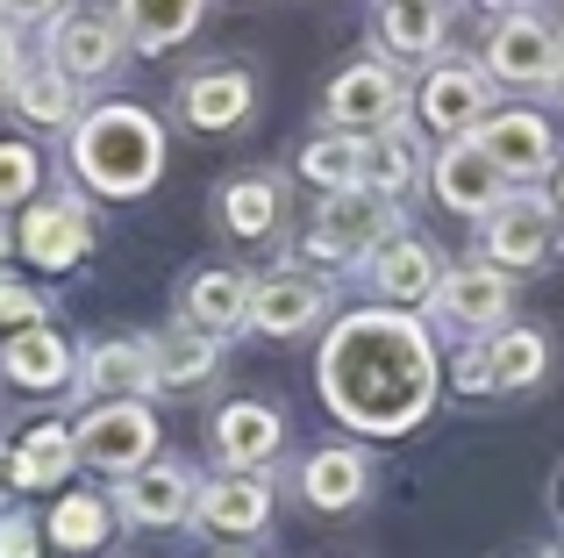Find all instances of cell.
<instances>
[{
    "mask_svg": "<svg viewBox=\"0 0 564 558\" xmlns=\"http://www.w3.org/2000/svg\"><path fill=\"white\" fill-rule=\"evenodd\" d=\"M322 401L365 437H400L436 401V344L414 315H344L322 344Z\"/></svg>",
    "mask_w": 564,
    "mask_h": 558,
    "instance_id": "obj_1",
    "label": "cell"
},
{
    "mask_svg": "<svg viewBox=\"0 0 564 558\" xmlns=\"http://www.w3.org/2000/svg\"><path fill=\"white\" fill-rule=\"evenodd\" d=\"M72 172H79V186H94L108 201L151 194L158 172H165V129H158V115H143L137 100L86 108L72 122Z\"/></svg>",
    "mask_w": 564,
    "mask_h": 558,
    "instance_id": "obj_2",
    "label": "cell"
},
{
    "mask_svg": "<svg viewBox=\"0 0 564 558\" xmlns=\"http://www.w3.org/2000/svg\"><path fill=\"white\" fill-rule=\"evenodd\" d=\"M393 237H400V201L365 194V186L358 194H322L301 258H315V266H365V258Z\"/></svg>",
    "mask_w": 564,
    "mask_h": 558,
    "instance_id": "obj_3",
    "label": "cell"
},
{
    "mask_svg": "<svg viewBox=\"0 0 564 558\" xmlns=\"http://www.w3.org/2000/svg\"><path fill=\"white\" fill-rule=\"evenodd\" d=\"M557 57H564V36H557L551 14L508 8V14L486 22V79H500V86H551Z\"/></svg>",
    "mask_w": 564,
    "mask_h": 558,
    "instance_id": "obj_4",
    "label": "cell"
},
{
    "mask_svg": "<svg viewBox=\"0 0 564 558\" xmlns=\"http://www.w3.org/2000/svg\"><path fill=\"white\" fill-rule=\"evenodd\" d=\"M408 108H414V86L386 57H358L329 79V122L350 129V137H379V129L408 122Z\"/></svg>",
    "mask_w": 564,
    "mask_h": 558,
    "instance_id": "obj_5",
    "label": "cell"
},
{
    "mask_svg": "<svg viewBox=\"0 0 564 558\" xmlns=\"http://www.w3.org/2000/svg\"><path fill=\"white\" fill-rule=\"evenodd\" d=\"M494 115V79H486V65H457V57H443V65L422 72V86H414V122L429 129V137H471V129Z\"/></svg>",
    "mask_w": 564,
    "mask_h": 558,
    "instance_id": "obj_6",
    "label": "cell"
},
{
    "mask_svg": "<svg viewBox=\"0 0 564 558\" xmlns=\"http://www.w3.org/2000/svg\"><path fill=\"white\" fill-rule=\"evenodd\" d=\"M429 194L443 201L451 215H494L500 201H508V172L494 165V151H486L479 137H451L436 158H429Z\"/></svg>",
    "mask_w": 564,
    "mask_h": 558,
    "instance_id": "obj_7",
    "label": "cell"
},
{
    "mask_svg": "<svg viewBox=\"0 0 564 558\" xmlns=\"http://www.w3.org/2000/svg\"><path fill=\"white\" fill-rule=\"evenodd\" d=\"M158 451V416L143 401H100L94 416L79 422V459L100 465V473H143Z\"/></svg>",
    "mask_w": 564,
    "mask_h": 558,
    "instance_id": "obj_8",
    "label": "cell"
},
{
    "mask_svg": "<svg viewBox=\"0 0 564 558\" xmlns=\"http://www.w3.org/2000/svg\"><path fill=\"white\" fill-rule=\"evenodd\" d=\"M557 244V215L543 194H508L479 229V258H494V272H529L543 266Z\"/></svg>",
    "mask_w": 564,
    "mask_h": 558,
    "instance_id": "obj_9",
    "label": "cell"
},
{
    "mask_svg": "<svg viewBox=\"0 0 564 558\" xmlns=\"http://www.w3.org/2000/svg\"><path fill=\"white\" fill-rule=\"evenodd\" d=\"M22 258L43 272H72L86 251H94V215H86V201L72 194H51V201H29L22 208Z\"/></svg>",
    "mask_w": 564,
    "mask_h": 558,
    "instance_id": "obj_10",
    "label": "cell"
},
{
    "mask_svg": "<svg viewBox=\"0 0 564 558\" xmlns=\"http://www.w3.org/2000/svg\"><path fill=\"white\" fill-rule=\"evenodd\" d=\"M129 36L122 22H115V8H65L51 22V65L72 72V79H115V65H122Z\"/></svg>",
    "mask_w": 564,
    "mask_h": 558,
    "instance_id": "obj_11",
    "label": "cell"
},
{
    "mask_svg": "<svg viewBox=\"0 0 564 558\" xmlns=\"http://www.w3.org/2000/svg\"><path fill=\"white\" fill-rule=\"evenodd\" d=\"M471 137L494 151V165L508 172V180H543V172H557V129L543 122L536 108H500V115H486Z\"/></svg>",
    "mask_w": 564,
    "mask_h": 558,
    "instance_id": "obj_12",
    "label": "cell"
},
{
    "mask_svg": "<svg viewBox=\"0 0 564 558\" xmlns=\"http://www.w3.org/2000/svg\"><path fill=\"white\" fill-rule=\"evenodd\" d=\"M250 108H258V86H250L243 65H207L180 86V122L200 129V137H221V129H243Z\"/></svg>",
    "mask_w": 564,
    "mask_h": 558,
    "instance_id": "obj_13",
    "label": "cell"
},
{
    "mask_svg": "<svg viewBox=\"0 0 564 558\" xmlns=\"http://www.w3.org/2000/svg\"><path fill=\"white\" fill-rule=\"evenodd\" d=\"M329 315V287L315 272H264L250 279V330L264 336H301Z\"/></svg>",
    "mask_w": 564,
    "mask_h": 558,
    "instance_id": "obj_14",
    "label": "cell"
},
{
    "mask_svg": "<svg viewBox=\"0 0 564 558\" xmlns=\"http://www.w3.org/2000/svg\"><path fill=\"white\" fill-rule=\"evenodd\" d=\"M429 308H436L443 322H457V330H508L514 279L494 272V266H457V272H443V287H436Z\"/></svg>",
    "mask_w": 564,
    "mask_h": 558,
    "instance_id": "obj_15",
    "label": "cell"
},
{
    "mask_svg": "<svg viewBox=\"0 0 564 558\" xmlns=\"http://www.w3.org/2000/svg\"><path fill=\"white\" fill-rule=\"evenodd\" d=\"M365 279H372V293H379V301L414 308V301H436L443 266H436V251H429L422 237H408V229H400L393 244H379V251L365 258Z\"/></svg>",
    "mask_w": 564,
    "mask_h": 558,
    "instance_id": "obj_16",
    "label": "cell"
},
{
    "mask_svg": "<svg viewBox=\"0 0 564 558\" xmlns=\"http://www.w3.org/2000/svg\"><path fill=\"white\" fill-rule=\"evenodd\" d=\"M279 437H286L279 408H264V401H229V408L215 416V459L229 465V473H258V465L279 459Z\"/></svg>",
    "mask_w": 564,
    "mask_h": 558,
    "instance_id": "obj_17",
    "label": "cell"
},
{
    "mask_svg": "<svg viewBox=\"0 0 564 558\" xmlns=\"http://www.w3.org/2000/svg\"><path fill=\"white\" fill-rule=\"evenodd\" d=\"M193 502H200V480H193L186 465H143V473H129V487H122V516L143 523V530L186 523Z\"/></svg>",
    "mask_w": 564,
    "mask_h": 558,
    "instance_id": "obj_18",
    "label": "cell"
},
{
    "mask_svg": "<svg viewBox=\"0 0 564 558\" xmlns=\"http://www.w3.org/2000/svg\"><path fill=\"white\" fill-rule=\"evenodd\" d=\"M186 322L200 336H236L250 322V279L243 272H229V266H215V272H193L186 279Z\"/></svg>",
    "mask_w": 564,
    "mask_h": 558,
    "instance_id": "obj_19",
    "label": "cell"
},
{
    "mask_svg": "<svg viewBox=\"0 0 564 558\" xmlns=\"http://www.w3.org/2000/svg\"><path fill=\"white\" fill-rule=\"evenodd\" d=\"M215 215L236 244H258V237H272L279 215H286V186H279L272 172H243V180H229L215 194Z\"/></svg>",
    "mask_w": 564,
    "mask_h": 558,
    "instance_id": "obj_20",
    "label": "cell"
},
{
    "mask_svg": "<svg viewBox=\"0 0 564 558\" xmlns=\"http://www.w3.org/2000/svg\"><path fill=\"white\" fill-rule=\"evenodd\" d=\"M193 516L207 523V530H229V537H250L272 523V487H264L258 473H221L215 487H200V502H193Z\"/></svg>",
    "mask_w": 564,
    "mask_h": 558,
    "instance_id": "obj_21",
    "label": "cell"
},
{
    "mask_svg": "<svg viewBox=\"0 0 564 558\" xmlns=\"http://www.w3.org/2000/svg\"><path fill=\"white\" fill-rule=\"evenodd\" d=\"M207 0H115V22H122L129 51H172L200 29Z\"/></svg>",
    "mask_w": 564,
    "mask_h": 558,
    "instance_id": "obj_22",
    "label": "cell"
},
{
    "mask_svg": "<svg viewBox=\"0 0 564 558\" xmlns=\"http://www.w3.org/2000/svg\"><path fill=\"white\" fill-rule=\"evenodd\" d=\"M8 94H14V115L36 122V129H72V122H79V79L57 72L51 57H43V65H22Z\"/></svg>",
    "mask_w": 564,
    "mask_h": 558,
    "instance_id": "obj_23",
    "label": "cell"
},
{
    "mask_svg": "<svg viewBox=\"0 0 564 558\" xmlns=\"http://www.w3.org/2000/svg\"><path fill=\"white\" fill-rule=\"evenodd\" d=\"M0 373H8L14 387H29V394H51V387L72 379V351H65L57 330H22V336L0 344Z\"/></svg>",
    "mask_w": 564,
    "mask_h": 558,
    "instance_id": "obj_24",
    "label": "cell"
},
{
    "mask_svg": "<svg viewBox=\"0 0 564 558\" xmlns=\"http://www.w3.org/2000/svg\"><path fill=\"white\" fill-rule=\"evenodd\" d=\"M379 51L386 57H436L443 51V0H379Z\"/></svg>",
    "mask_w": 564,
    "mask_h": 558,
    "instance_id": "obj_25",
    "label": "cell"
},
{
    "mask_svg": "<svg viewBox=\"0 0 564 558\" xmlns=\"http://www.w3.org/2000/svg\"><path fill=\"white\" fill-rule=\"evenodd\" d=\"M72 459H79V437L65 422H43L8 451V487H57L72 473Z\"/></svg>",
    "mask_w": 564,
    "mask_h": 558,
    "instance_id": "obj_26",
    "label": "cell"
},
{
    "mask_svg": "<svg viewBox=\"0 0 564 558\" xmlns=\"http://www.w3.org/2000/svg\"><path fill=\"white\" fill-rule=\"evenodd\" d=\"M86 387L108 394V401H137L143 387H158V365H151V344H94L86 351Z\"/></svg>",
    "mask_w": 564,
    "mask_h": 558,
    "instance_id": "obj_27",
    "label": "cell"
},
{
    "mask_svg": "<svg viewBox=\"0 0 564 558\" xmlns=\"http://www.w3.org/2000/svg\"><path fill=\"white\" fill-rule=\"evenodd\" d=\"M301 180L322 186V194H358V186H365V137H350V129L315 137L301 151Z\"/></svg>",
    "mask_w": 564,
    "mask_h": 558,
    "instance_id": "obj_28",
    "label": "cell"
},
{
    "mask_svg": "<svg viewBox=\"0 0 564 558\" xmlns=\"http://www.w3.org/2000/svg\"><path fill=\"white\" fill-rule=\"evenodd\" d=\"M414 180H422V158H414L408 122H393V129H379V137H365V194L400 201Z\"/></svg>",
    "mask_w": 564,
    "mask_h": 558,
    "instance_id": "obj_29",
    "label": "cell"
},
{
    "mask_svg": "<svg viewBox=\"0 0 564 558\" xmlns=\"http://www.w3.org/2000/svg\"><path fill=\"white\" fill-rule=\"evenodd\" d=\"M215 336H200L193 322H180V330H165L151 344V365H158V387H200L207 373H215Z\"/></svg>",
    "mask_w": 564,
    "mask_h": 558,
    "instance_id": "obj_30",
    "label": "cell"
},
{
    "mask_svg": "<svg viewBox=\"0 0 564 558\" xmlns=\"http://www.w3.org/2000/svg\"><path fill=\"white\" fill-rule=\"evenodd\" d=\"M301 487H307V502H315V508H358V494H365V459H358L350 444H329V451H315V459H307Z\"/></svg>",
    "mask_w": 564,
    "mask_h": 558,
    "instance_id": "obj_31",
    "label": "cell"
},
{
    "mask_svg": "<svg viewBox=\"0 0 564 558\" xmlns=\"http://www.w3.org/2000/svg\"><path fill=\"white\" fill-rule=\"evenodd\" d=\"M543 358H551L543 330H494V344H486V373H494V387H536Z\"/></svg>",
    "mask_w": 564,
    "mask_h": 558,
    "instance_id": "obj_32",
    "label": "cell"
},
{
    "mask_svg": "<svg viewBox=\"0 0 564 558\" xmlns=\"http://www.w3.org/2000/svg\"><path fill=\"white\" fill-rule=\"evenodd\" d=\"M108 502H94V494H65V502L51 508V537L65 551H94V545H108Z\"/></svg>",
    "mask_w": 564,
    "mask_h": 558,
    "instance_id": "obj_33",
    "label": "cell"
},
{
    "mask_svg": "<svg viewBox=\"0 0 564 558\" xmlns=\"http://www.w3.org/2000/svg\"><path fill=\"white\" fill-rule=\"evenodd\" d=\"M36 186H43V158H36V143H0V208L8 201H36Z\"/></svg>",
    "mask_w": 564,
    "mask_h": 558,
    "instance_id": "obj_34",
    "label": "cell"
},
{
    "mask_svg": "<svg viewBox=\"0 0 564 558\" xmlns=\"http://www.w3.org/2000/svg\"><path fill=\"white\" fill-rule=\"evenodd\" d=\"M22 330H43V301L29 287H14V279H0V344Z\"/></svg>",
    "mask_w": 564,
    "mask_h": 558,
    "instance_id": "obj_35",
    "label": "cell"
},
{
    "mask_svg": "<svg viewBox=\"0 0 564 558\" xmlns=\"http://www.w3.org/2000/svg\"><path fill=\"white\" fill-rule=\"evenodd\" d=\"M0 558H36V523L29 516H0Z\"/></svg>",
    "mask_w": 564,
    "mask_h": 558,
    "instance_id": "obj_36",
    "label": "cell"
},
{
    "mask_svg": "<svg viewBox=\"0 0 564 558\" xmlns=\"http://www.w3.org/2000/svg\"><path fill=\"white\" fill-rule=\"evenodd\" d=\"M57 14H65V0H0V22H57Z\"/></svg>",
    "mask_w": 564,
    "mask_h": 558,
    "instance_id": "obj_37",
    "label": "cell"
},
{
    "mask_svg": "<svg viewBox=\"0 0 564 558\" xmlns=\"http://www.w3.org/2000/svg\"><path fill=\"white\" fill-rule=\"evenodd\" d=\"M457 387H465V394H486V387H494V373H486V351H465V358H457Z\"/></svg>",
    "mask_w": 564,
    "mask_h": 558,
    "instance_id": "obj_38",
    "label": "cell"
},
{
    "mask_svg": "<svg viewBox=\"0 0 564 558\" xmlns=\"http://www.w3.org/2000/svg\"><path fill=\"white\" fill-rule=\"evenodd\" d=\"M14 72H22V36L14 22H0V86H14Z\"/></svg>",
    "mask_w": 564,
    "mask_h": 558,
    "instance_id": "obj_39",
    "label": "cell"
},
{
    "mask_svg": "<svg viewBox=\"0 0 564 558\" xmlns=\"http://www.w3.org/2000/svg\"><path fill=\"white\" fill-rule=\"evenodd\" d=\"M8 251H14V237H8V223H0V266H8Z\"/></svg>",
    "mask_w": 564,
    "mask_h": 558,
    "instance_id": "obj_40",
    "label": "cell"
},
{
    "mask_svg": "<svg viewBox=\"0 0 564 558\" xmlns=\"http://www.w3.org/2000/svg\"><path fill=\"white\" fill-rule=\"evenodd\" d=\"M557 201H564V165H557Z\"/></svg>",
    "mask_w": 564,
    "mask_h": 558,
    "instance_id": "obj_41",
    "label": "cell"
},
{
    "mask_svg": "<svg viewBox=\"0 0 564 558\" xmlns=\"http://www.w3.org/2000/svg\"><path fill=\"white\" fill-rule=\"evenodd\" d=\"M557 86H564V57H557Z\"/></svg>",
    "mask_w": 564,
    "mask_h": 558,
    "instance_id": "obj_42",
    "label": "cell"
},
{
    "mask_svg": "<svg viewBox=\"0 0 564 558\" xmlns=\"http://www.w3.org/2000/svg\"><path fill=\"white\" fill-rule=\"evenodd\" d=\"M536 558H551V551H536Z\"/></svg>",
    "mask_w": 564,
    "mask_h": 558,
    "instance_id": "obj_43",
    "label": "cell"
}]
</instances>
